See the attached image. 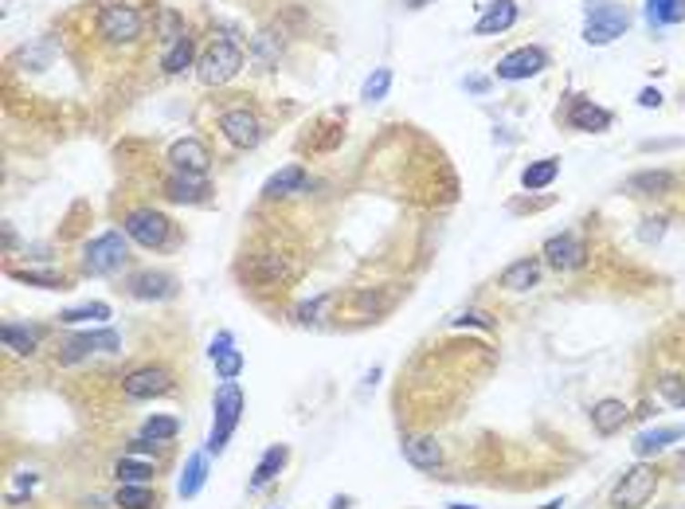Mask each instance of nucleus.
Listing matches in <instances>:
<instances>
[{
  "instance_id": "f8f14e48",
  "label": "nucleus",
  "mask_w": 685,
  "mask_h": 509,
  "mask_svg": "<svg viewBox=\"0 0 685 509\" xmlns=\"http://www.w3.org/2000/svg\"><path fill=\"white\" fill-rule=\"evenodd\" d=\"M286 463H290V447H286V443H271V447L259 454L255 470H251V482H247V494H262V490H271L274 482L282 478Z\"/></svg>"
},
{
  "instance_id": "f257e3e1",
  "label": "nucleus",
  "mask_w": 685,
  "mask_h": 509,
  "mask_svg": "<svg viewBox=\"0 0 685 509\" xmlns=\"http://www.w3.org/2000/svg\"><path fill=\"white\" fill-rule=\"evenodd\" d=\"M243 412H247V396H243L240 381H223L212 396V431H208V439H204V451L212 454V459H220V454L228 451L231 435L243 423Z\"/></svg>"
},
{
  "instance_id": "4c0bfd02",
  "label": "nucleus",
  "mask_w": 685,
  "mask_h": 509,
  "mask_svg": "<svg viewBox=\"0 0 685 509\" xmlns=\"http://www.w3.org/2000/svg\"><path fill=\"white\" fill-rule=\"evenodd\" d=\"M662 235H666V216H647V219H642V228H639L642 243H658Z\"/></svg>"
},
{
  "instance_id": "a878e982",
  "label": "nucleus",
  "mask_w": 685,
  "mask_h": 509,
  "mask_svg": "<svg viewBox=\"0 0 685 509\" xmlns=\"http://www.w3.org/2000/svg\"><path fill=\"white\" fill-rule=\"evenodd\" d=\"M306 188V168L302 165H286V168H279L267 185H262V196L267 200H279V196H294V192H302Z\"/></svg>"
},
{
  "instance_id": "412c9836",
  "label": "nucleus",
  "mask_w": 685,
  "mask_h": 509,
  "mask_svg": "<svg viewBox=\"0 0 685 509\" xmlns=\"http://www.w3.org/2000/svg\"><path fill=\"white\" fill-rule=\"evenodd\" d=\"M208 192L212 188H208L204 177H189V173H177V168H173V177L165 180V196L177 204H204Z\"/></svg>"
},
{
  "instance_id": "423d86ee",
  "label": "nucleus",
  "mask_w": 685,
  "mask_h": 509,
  "mask_svg": "<svg viewBox=\"0 0 685 509\" xmlns=\"http://www.w3.org/2000/svg\"><path fill=\"white\" fill-rule=\"evenodd\" d=\"M145 32V16L134 5H107L98 12V36L107 44H134Z\"/></svg>"
},
{
  "instance_id": "ddd939ff",
  "label": "nucleus",
  "mask_w": 685,
  "mask_h": 509,
  "mask_svg": "<svg viewBox=\"0 0 685 509\" xmlns=\"http://www.w3.org/2000/svg\"><path fill=\"white\" fill-rule=\"evenodd\" d=\"M126 290H129V298H138V302H165V298L177 294V279L165 270H138V274H129Z\"/></svg>"
},
{
  "instance_id": "9b49d317",
  "label": "nucleus",
  "mask_w": 685,
  "mask_h": 509,
  "mask_svg": "<svg viewBox=\"0 0 685 509\" xmlns=\"http://www.w3.org/2000/svg\"><path fill=\"white\" fill-rule=\"evenodd\" d=\"M220 129H223V137H228L235 149H255L262 141V122L243 107L240 110H223L220 114Z\"/></svg>"
},
{
  "instance_id": "bb28decb",
  "label": "nucleus",
  "mask_w": 685,
  "mask_h": 509,
  "mask_svg": "<svg viewBox=\"0 0 685 509\" xmlns=\"http://www.w3.org/2000/svg\"><path fill=\"white\" fill-rule=\"evenodd\" d=\"M114 478H118V486H126V482L145 486V482H157V463L153 459H138V454H122V459L114 463Z\"/></svg>"
},
{
  "instance_id": "4be33fe9",
  "label": "nucleus",
  "mask_w": 685,
  "mask_h": 509,
  "mask_svg": "<svg viewBox=\"0 0 685 509\" xmlns=\"http://www.w3.org/2000/svg\"><path fill=\"white\" fill-rule=\"evenodd\" d=\"M674 185H678V177L666 173V168H642V173L627 180V192L630 196H670Z\"/></svg>"
},
{
  "instance_id": "c756f323",
  "label": "nucleus",
  "mask_w": 685,
  "mask_h": 509,
  "mask_svg": "<svg viewBox=\"0 0 685 509\" xmlns=\"http://www.w3.org/2000/svg\"><path fill=\"white\" fill-rule=\"evenodd\" d=\"M141 435L153 439V443H161V447H169V443L180 435V420H177V415H165V412H153L149 420L141 423Z\"/></svg>"
},
{
  "instance_id": "a18cd8bd",
  "label": "nucleus",
  "mask_w": 685,
  "mask_h": 509,
  "mask_svg": "<svg viewBox=\"0 0 685 509\" xmlns=\"http://www.w3.org/2000/svg\"><path fill=\"white\" fill-rule=\"evenodd\" d=\"M16 482H20V490H32L36 486V474H20Z\"/></svg>"
},
{
  "instance_id": "72a5a7b5",
  "label": "nucleus",
  "mask_w": 685,
  "mask_h": 509,
  "mask_svg": "<svg viewBox=\"0 0 685 509\" xmlns=\"http://www.w3.org/2000/svg\"><path fill=\"white\" fill-rule=\"evenodd\" d=\"M189 63H192V39L180 36L177 44L165 51V71H169V75H180L184 67H189Z\"/></svg>"
},
{
  "instance_id": "2eb2a0df",
  "label": "nucleus",
  "mask_w": 685,
  "mask_h": 509,
  "mask_svg": "<svg viewBox=\"0 0 685 509\" xmlns=\"http://www.w3.org/2000/svg\"><path fill=\"white\" fill-rule=\"evenodd\" d=\"M685 439V423H674V427H647L639 431L635 443H630V451H635V459H658V454H666L674 443Z\"/></svg>"
},
{
  "instance_id": "39448f33",
  "label": "nucleus",
  "mask_w": 685,
  "mask_h": 509,
  "mask_svg": "<svg viewBox=\"0 0 685 509\" xmlns=\"http://www.w3.org/2000/svg\"><path fill=\"white\" fill-rule=\"evenodd\" d=\"M122 231L134 239L138 247H149V251H161L169 243V235H173V219L165 212H157V208H138V212H129L122 219Z\"/></svg>"
},
{
  "instance_id": "37998d69",
  "label": "nucleus",
  "mask_w": 685,
  "mask_h": 509,
  "mask_svg": "<svg viewBox=\"0 0 685 509\" xmlns=\"http://www.w3.org/2000/svg\"><path fill=\"white\" fill-rule=\"evenodd\" d=\"M670 474H674V482H681V486H685V451H681L678 459H674V466H670Z\"/></svg>"
},
{
  "instance_id": "a211bd4d",
  "label": "nucleus",
  "mask_w": 685,
  "mask_h": 509,
  "mask_svg": "<svg viewBox=\"0 0 685 509\" xmlns=\"http://www.w3.org/2000/svg\"><path fill=\"white\" fill-rule=\"evenodd\" d=\"M400 451H404L407 466L424 470V474H431V470L443 466V443H435L431 435H407V439L400 443Z\"/></svg>"
},
{
  "instance_id": "20e7f679",
  "label": "nucleus",
  "mask_w": 685,
  "mask_h": 509,
  "mask_svg": "<svg viewBox=\"0 0 685 509\" xmlns=\"http://www.w3.org/2000/svg\"><path fill=\"white\" fill-rule=\"evenodd\" d=\"M129 259V235L126 231H102L83 247V270L87 274H114Z\"/></svg>"
},
{
  "instance_id": "79ce46f5",
  "label": "nucleus",
  "mask_w": 685,
  "mask_h": 509,
  "mask_svg": "<svg viewBox=\"0 0 685 509\" xmlns=\"http://www.w3.org/2000/svg\"><path fill=\"white\" fill-rule=\"evenodd\" d=\"M455 325H486V330H490L494 321L486 318V313H474V310H470V313H463V318H455Z\"/></svg>"
},
{
  "instance_id": "e433bc0d",
  "label": "nucleus",
  "mask_w": 685,
  "mask_h": 509,
  "mask_svg": "<svg viewBox=\"0 0 685 509\" xmlns=\"http://www.w3.org/2000/svg\"><path fill=\"white\" fill-rule=\"evenodd\" d=\"M388 87H392V71H388V67H376V75H368V83H364V90H361V98L380 102V98L388 95Z\"/></svg>"
},
{
  "instance_id": "c03bdc74",
  "label": "nucleus",
  "mask_w": 685,
  "mask_h": 509,
  "mask_svg": "<svg viewBox=\"0 0 685 509\" xmlns=\"http://www.w3.org/2000/svg\"><path fill=\"white\" fill-rule=\"evenodd\" d=\"M329 509H353V498H349V494H337V498L329 502Z\"/></svg>"
},
{
  "instance_id": "7c9ffc66",
  "label": "nucleus",
  "mask_w": 685,
  "mask_h": 509,
  "mask_svg": "<svg viewBox=\"0 0 685 509\" xmlns=\"http://www.w3.org/2000/svg\"><path fill=\"white\" fill-rule=\"evenodd\" d=\"M685 20V0H647V24L662 28V24H681Z\"/></svg>"
},
{
  "instance_id": "5701e85b",
  "label": "nucleus",
  "mask_w": 685,
  "mask_h": 509,
  "mask_svg": "<svg viewBox=\"0 0 685 509\" xmlns=\"http://www.w3.org/2000/svg\"><path fill=\"white\" fill-rule=\"evenodd\" d=\"M39 337H44L39 325H20V321H5V330H0V341H5L8 352H16V357H32L39 349Z\"/></svg>"
},
{
  "instance_id": "c9c22d12",
  "label": "nucleus",
  "mask_w": 685,
  "mask_h": 509,
  "mask_svg": "<svg viewBox=\"0 0 685 509\" xmlns=\"http://www.w3.org/2000/svg\"><path fill=\"white\" fill-rule=\"evenodd\" d=\"M658 396H662L666 403H674V408H685V376L666 372L662 381H658Z\"/></svg>"
},
{
  "instance_id": "ea45409f",
  "label": "nucleus",
  "mask_w": 685,
  "mask_h": 509,
  "mask_svg": "<svg viewBox=\"0 0 685 509\" xmlns=\"http://www.w3.org/2000/svg\"><path fill=\"white\" fill-rule=\"evenodd\" d=\"M157 447H161V443H153V439L138 435V439H129V443H126V454H138V459H153Z\"/></svg>"
},
{
  "instance_id": "49530a36",
  "label": "nucleus",
  "mask_w": 685,
  "mask_h": 509,
  "mask_svg": "<svg viewBox=\"0 0 685 509\" xmlns=\"http://www.w3.org/2000/svg\"><path fill=\"white\" fill-rule=\"evenodd\" d=\"M564 505V498H557V502H548V505H541V509H560Z\"/></svg>"
},
{
  "instance_id": "de8ad7c7",
  "label": "nucleus",
  "mask_w": 685,
  "mask_h": 509,
  "mask_svg": "<svg viewBox=\"0 0 685 509\" xmlns=\"http://www.w3.org/2000/svg\"><path fill=\"white\" fill-rule=\"evenodd\" d=\"M451 509H478V505H451Z\"/></svg>"
},
{
  "instance_id": "f03ea898",
  "label": "nucleus",
  "mask_w": 685,
  "mask_h": 509,
  "mask_svg": "<svg viewBox=\"0 0 685 509\" xmlns=\"http://www.w3.org/2000/svg\"><path fill=\"white\" fill-rule=\"evenodd\" d=\"M658 486H662V470L647 459H639L635 466H627L623 474H619V482L611 486L608 509H647Z\"/></svg>"
},
{
  "instance_id": "f704fd0d",
  "label": "nucleus",
  "mask_w": 685,
  "mask_h": 509,
  "mask_svg": "<svg viewBox=\"0 0 685 509\" xmlns=\"http://www.w3.org/2000/svg\"><path fill=\"white\" fill-rule=\"evenodd\" d=\"M212 364H216V376H220V381H240V372L247 369V357H243L240 349H228V352H223V357H216Z\"/></svg>"
},
{
  "instance_id": "0eeeda50",
  "label": "nucleus",
  "mask_w": 685,
  "mask_h": 509,
  "mask_svg": "<svg viewBox=\"0 0 685 509\" xmlns=\"http://www.w3.org/2000/svg\"><path fill=\"white\" fill-rule=\"evenodd\" d=\"M243 67V51L231 44V39H216L212 47L200 56V83L204 87H220L228 83V78H235Z\"/></svg>"
},
{
  "instance_id": "7ed1b4c3",
  "label": "nucleus",
  "mask_w": 685,
  "mask_h": 509,
  "mask_svg": "<svg viewBox=\"0 0 685 509\" xmlns=\"http://www.w3.org/2000/svg\"><path fill=\"white\" fill-rule=\"evenodd\" d=\"M630 28V12L615 0H588L584 8V39L591 47H603Z\"/></svg>"
},
{
  "instance_id": "cd10ccee",
  "label": "nucleus",
  "mask_w": 685,
  "mask_h": 509,
  "mask_svg": "<svg viewBox=\"0 0 685 509\" xmlns=\"http://www.w3.org/2000/svg\"><path fill=\"white\" fill-rule=\"evenodd\" d=\"M114 505L118 509H157V505H161V494L153 490V482H145V486H138V482H126V486H118Z\"/></svg>"
},
{
  "instance_id": "dca6fc26",
  "label": "nucleus",
  "mask_w": 685,
  "mask_h": 509,
  "mask_svg": "<svg viewBox=\"0 0 685 509\" xmlns=\"http://www.w3.org/2000/svg\"><path fill=\"white\" fill-rule=\"evenodd\" d=\"M588 420H591V427H596V435L611 439V435H619V431L627 427V420H630V408H627V403L619 400V396H603V400L591 403Z\"/></svg>"
},
{
  "instance_id": "1a4fd4ad",
  "label": "nucleus",
  "mask_w": 685,
  "mask_h": 509,
  "mask_svg": "<svg viewBox=\"0 0 685 509\" xmlns=\"http://www.w3.org/2000/svg\"><path fill=\"white\" fill-rule=\"evenodd\" d=\"M173 392V372L161 369V364H145V369H134L122 376V396L126 400H157Z\"/></svg>"
},
{
  "instance_id": "09e8293b",
  "label": "nucleus",
  "mask_w": 685,
  "mask_h": 509,
  "mask_svg": "<svg viewBox=\"0 0 685 509\" xmlns=\"http://www.w3.org/2000/svg\"><path fill=\"white\" fill-rule=\"evenodd\" d=\"M274 509H279V505H274Z\"/></svg>"
},
{
  "instance_id": "58836bf2",
  "label": "nucleus",
  "mask_w": 685,
  "mask_h": 509,
  "mask_svg": "<svg viewBox=\"0 0 685 509\" xmlns=\"http://www.w3.org/2000/svg\"><path fill=\"white\" fill-rule=\"evenodd\" d=\"M228 349H235V333L231 330H220L216 337H212V345H208V361H216V357H223Z\"/></svg>"
},
{
  "instance_id": "c85d7f7f",
  "label": "nucleus",
  "mask_w": 685,
  "mask_h": 509,
  "mask_svg": "<svg viewBox=\"0 0 685 509\" xmlns=\"http://www.w3.org/2000/svg\"><path fill=\"white\" fill-rule=\"evenodd\" d=\"M560 177V157H541V161H533V165H525V173H521V185L529 188V192H541L548 188L552 180Z\"/></svg>"
},
{
  "instance_id": "b1692460",
  "label": "nucleus",
  "mask_w": 685,
  "mask_h": 509,
  "mask_svg": "<svg viewBox=\"0 0 685 509\" xmlns=\"http://www.w3.org/2000/svg\"><path fill=\"white\" fill-rule=\"evenodd\" d=\"M506 286V290H529V286L541 282V259H533V255H525L517 259V263H509L502 270V279H497Z\"/></svg>"
},
{
  "instance_id": "4468645a",
  "label": "nucleus",
  "mask_w": 685,
  "mask_h": 509,
  "mask_svg": "<svg viewBox=\"0 0 685 509\" xmlns=\"http://www.w3.org/2000/svg\"><path fill=\"white\" fill-rule=\"evenodd\" d=\"M548 67V56L541 47H517L509 51L506 59H497V78H509V83H517V78H533Z\"/></svg>"
},
{
  "instance_id": "a19ab883",
  "label": "nucleus",
  "mask_w": 685,
  "mask_h": 509,
  "mask_svg": "<svg viewBox=\"0 0 685 509\" xmlns=\"http://www.w3.org/2000/svg\"><path fill=\"white\" fill-rule=\"evenodd\" d=\"M639 107H642V110H654V107H662V95H658L654 87H647V90H642V95H639Z\"/></svg>"
},
{
  "instance_id": "9d476101",
  "label": "nucleus",
  "mask_w": 685,
  "mask_h": 509,
  "mask_svg": "<svg viewBox=\"0 0 685 509\" xmlns=\"http://www.w3.org/2000/svg\"><path fill=\"white\" fill-rule=\"evenodd\" d=\"M545 263L552 270H579L588 263V243L576 231H560L545 243Z\"/></svg>"
},
{
  "instance_id": "6e6552de",
  "label": "nucleus",
  "mask_w": 685,
  "mask_h": 509,
  "mask_svg": "<svg viewBox=\"0 0 685 509\" xmlns=\"http://www.w3.org/2000/svg\"><path fill=\"white\" fill-rule=\"evenodd\" d=\"M90 352H122V333L118 330H98V333H75L59 345V364H78Z\"/></svg>"
},
{
  "instance_id": "aec40b11",
  "label": "nucleus",
  "mask_w": 685,
  "mask_h": 509,
  "mask_svg": "<svg viewBox=\"0 0 685 509\" xmlns=\"http://www.w3.org/2000/svg\"><path fill=\"white\" fill-rule=\"evenodd\" d=\"M564 122H568L572 129H584V134H603V129L611 126V110L596 107L591 98H572L568 114H564Z\"/></svg>"
},
{
  "instance_id": "473e14b6",
  "label": "nucleus",
  "mask_w": 685,
  "mask_h": 509,
  "mask_svg": "<svg viewBox=\"0 0 685 509\" xmlns=\"http://www.w3.org/2000/svg\"><path fill=\"white\" fill-rule=\"evenodd\" d=\"M16 282H28V286H44V290H67L71 279L63 270H8Z\"/></svg>"
},
{
  "instance_id": "2f4dec72",
  "label": "nucleus",
  "mask_w": 685,
  "mask_h": 509,
  "mask_svg": "<svg viewBox=\"0 0 685 509\" xmlns=\"http://www.w3.org/2000/svg\"><path fill=\"white\" fill-rule=\"evenodd\" d=\"M110 306L107 302H83L59 313V325H83V321H110Z\"/></svg>"
},
{
  "instance_id": "393cba45",
  "label": "nucleus",
  "mask_w": 685,
  "mask_h": 509,
  "mask_svg": "<svg viewBox=\"0 0 685 509\" xmlns=\"http://www.w3.org/2000/svg\"><path fill=\"white\" fill-rule=\"evenodd\" d=\"M513 20H517V0H494L490 8H486V16L474 24V32L478 36H497L513 28Z\"/></svg>"
},
{
  "instance_id": "6ab92c4d",
  "label": "nucleus",
  "mask_w": 685,
  "mask_h": 509,
  "mask_svg": "<svg viewBox=\"0 0 685 509\" xmlns=\"http://www.w3.org/2000/svg\"><path fill=\"white\" fill-rule=\"evenodd\" d=\"M212 454L208 451H196V454H189V459H184V466H180V478H177V494L184 502H192L196 494H200L204 486H208V474H212Z\"/></svg>"
},
{
  "instance_id": "f3484780",
  "label": "nucleus",
  "mask_w": 685,
  "mask_h": 509,
  "mask_svg": "<svg viewBox=\"0 0 685 509\" xmlns=\"http://www.w3.org/2000/svg\"><path fill=\"white\" fill-rule=\"evenodd\" d=\"M169 161H173L177 173L204 177L208 165H212V153H208V146H204L200 137H184V141H177V146L169 149Z\"/></svg>"
}]
</instances>
